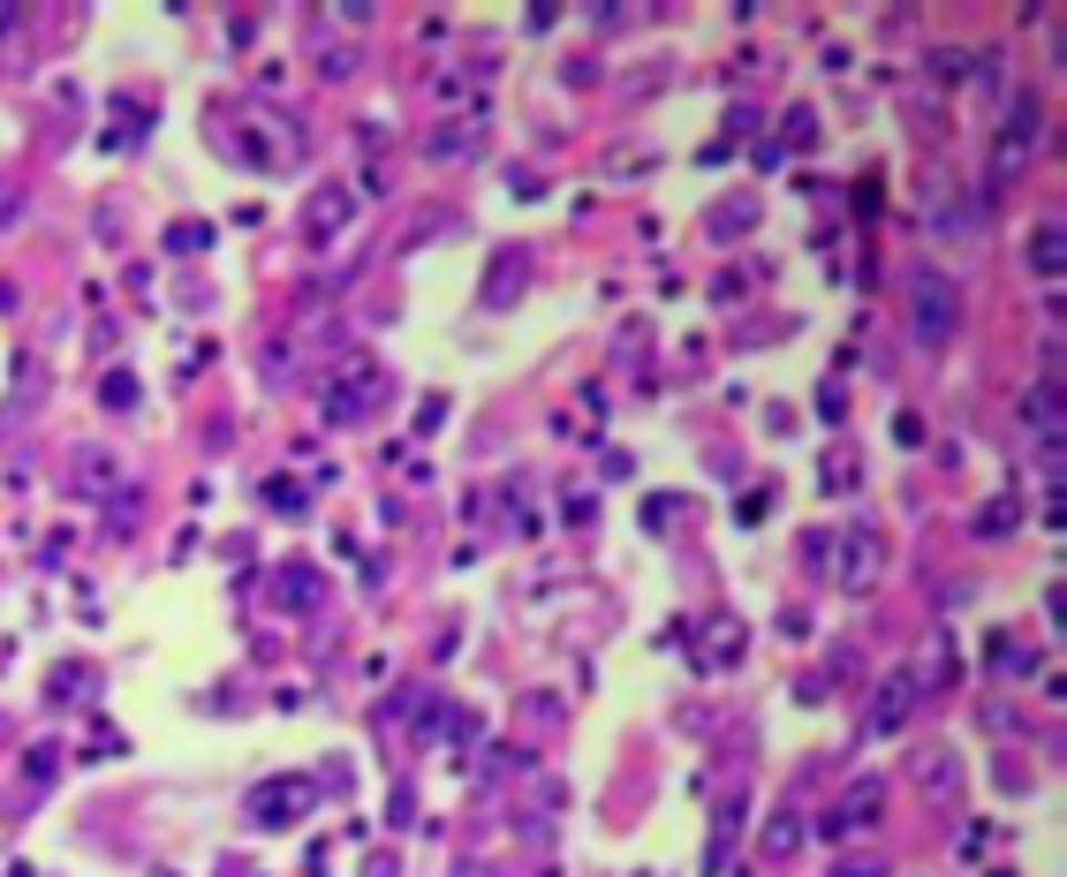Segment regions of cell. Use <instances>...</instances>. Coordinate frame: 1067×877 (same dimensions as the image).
Segmentation results:
<instances>
[{
	"label": "cell",
	"instance_id": "cell-1",
	"mask_svg": "<svg viewBox=\"0 0 1067 877\" xmlns=\"http://www.w3.org/2000/svg\"><path fill=\"white\" fill-rule=\"evenodd\" d=\"M908 326H916L924 348H946L954 326H962V288H954L946 273H916V281H908Z\"/></svg>",
	"mask_w": 1067,
	"mask_h": 877
},
{
	"label": "cell",
	"instance_id": "cell-2",
	"mask_svg": "<svg viewBox=\"0 0 1067 877\" xmlns=\"http://www.w3.org/2000/svg\"><path fill=\"white\" fill-rule=\"evenodd\" d=\"M1037 122H1045V114H1037V99H1015V114H1007V129H999V182H1015V174H1023V160H1029V144H1037Z\"/></svg>",
	"mask_w": 1067,
	"mask_h": 877
},
{
	"label": "cell",
	"instance_id": "cell-3",
	"mask_svg": "<svg viewBox=\"0 0 1067 877\" xmlns=\"http://www.w3.org/2000/svg\"><path fill=\"white\" fill-rule=\"evenodd\" d=\"M296 809H311V779H265L251 794V817L257 825H288Z\"/></svg>",
	"mask_w": 1067,
	"mask_h": 877
},
{
	"label": "cell",
	"instance_id": "cell-4",
	"mask_svg": "<svg viewBox=\"0 0 1067 877\" xmlns=\"http://www.w3.org/2000/svg\"><path fill=\"white\" fill-rule=\"evenodd\" d=\"M878 568H886V544L871 538V530H848V544H841V583L871 590V583H878Z\"/></svg>",
	"mask_w": 1067,
	"mask_h": 877
},
{
	"label": "cell",
	"instance_id": "cell-5",
	"mask_svg": "<svg viewBox=\"0 0 1067 877\" xmlns=\"http://www.w3.org/2000/svg\"><path fill=\"white\" fill-rule=\"evenodd\" d=\"M522 281H530V251H522V243H508V251L485 265V303H515V295H522Z\"/></svg>",
	"mask_w": 1067,
	"mask_h": 877
},
{
	"label": "cell",
	"instance_id": "cell-6",
	"mask_svg": "<svg viewBox=\"0 0 1067 877\" xmlns=\"http://www.w3.org/2000/svg\"><path fill=\"white\" fill-rule=\"evenodd\" d=\"M908 696H916V666H901L886 689H878V704H871V734H894L901 711H908Z\"/></svg>",
	"mask_w": 1067,
	"mask_h": 877
},
{
	"label": "cell",
	"instance_id": "cell-7",
	"mask_svg": "<svg viewBox=\"0 0 1067 877\" xmlns=\"http://www.w3.org/2000/svg\"><path fill=\"white\" fill-rule=\"evenodd\" d=\"M372 386H379V378H372V364H348V378L334 386V394H326V417H334V424H348V417H356V401H364Z\"/></svg>",
	"mask_w": 1067,
	"mask_h": 877
},
{
	"label": "cell",
	"instance_id": "cell-8",
	"mask_svg": "<svg viewBox=\"0 0 1067 877\" xmlns=\"http://www.w3.org/2000/svg\"><path fill=\"white\" fill-rule=\"evenodd\" d=\"M1023 417H1029V431H1045V447H1060V386H1037L1023 401Z\"/></svg>",
	"mask_w": 1067,
	"mask_h": 877
},
{
	"label": "cell",
	"instance_id": "cell-9",
	"mask_svg": "<svg viewBox=\"0 0 1067 877\" xmlns=\"http://www.w3.org/2000/svg\"><path fill=\"white\" fill-rule=\"evenodd\" d=\"M477 144H485V129H477V122H463V129H431V136H425L431 160H470Z\"/></svg>",
	"mask_w": 1067,
	"mask_h": 877
},
{
	"label": "cell",
	"instance_id": "cell-10",
	"mask_svg": "<svg viewBox=\"0 0 1067 877\" xmlns=\"http://www.w3.org/2000/svg\"><path fill=\"white\" fill-rule=\"evenodd\" d=\"M871 817H878V779H863V787H855L848 802L833 809V833H848V825H871Z\"/></svg>",
	"mask_w": 1067,
	"mask_h": 877
},
{
	"label": "cell",
	"instance_id": "cell-11",
	"mask_svg": "<svg viewBox=\"0 0 1067 877\" xmlns=\"http://www.w3.org/2000/svg\"><path fill=\"white\" fill-rule=\"evenodd\" d=\"M1037 273H1045V281H1060V227H1053V220H1045V227H1037Z\"/></svg>",
	"mask_w": 1067,
	"mask_h": 877
},
{
	"label": "cell",
	"instance_id": "cell-12",
	"mask_svg": "<svg viewBox=\"0 0 1067 877\" xmlns=\"http://www.w3.org/2000/svg\"><path fill=\"white\" fill-rule=\"evenodd\" d=\"M311 212H318V227H311V235H334V227L348 220V197H342V190H318V205H311Z\"/></svg>",
	"mask_w": 1067,
	"mask_h": 877
},
{
	"label": "cell",
	"instance_id": "cell-13",
	"mask_svg": "<svg viewBox=\"0 0 1067 877\" xmlns=\"http://www.w3.org/2000/svg\"><path fill=\"white\" fill-rule=\"evenodd\" d=\"M924 772H932V794H954V772H962V764H954L946 749H932V756H924Z\"/></svg>",
	"mask_w": 1067,
	"mask_h": 877
},
{
	"label": "cell",
	"instance_id": "cell-14",
	"mask_svg": "<svg viewBox=\"0 0 1067 877\" xmlns=\"http://www.w3.org/2000/svg\"><path fill=\"white\" fill-rule=\"evenodd\" d=\"M99 394H106V409H136V378H106V386H99Z\"/></svg>",
	"mask_w": 1067,
	"mask_h": 877
},
{
	"label": "cell",
	"instance_id": "cell-15",
	"mask_svg": "<svg viewBox=\"0 0 1067 877\" xmlns=\"http://www.w3.org/2000/svg\"><path fill=\"white\" fill-rule=\"evenodd\" d=\"M795 833H803V825H795V817H780V825L765 833V855H787V847H795Z\"/></svg>",
	"mask_w": 1067,
	"mask_h": 877
},
{
	"label": "cell",
	"instance_id": "cell-16",
	"mask_svg": "<svg viewBox=\"0 0 1067 877\" xmlns=\"http://www.w3.org/2000/svg\"><path fill=\"white\" fill-rule=\"evenodd\" d=\"M1007 522H1015V507H1007V500L984 507V538H1007Z\"/></svg>",
	"mask_w": 1067,
	"mask_h": 877
},
{
	"label": "cell",
	"instance_id": "cell-17",
	"mask_svg": "<svg viewBox=\"0 0 1067 877\" xmlns=\"http://www.w3.org/2000/svg\"><path fill=\"white\" fill-rule=\"evenodd\" d=\"M841 877H886V863H841Z\"/></svg>",
	"mask_w": 1067,
	"mask_h": 877
},
{
	"label": "cell",
	"instance_id": "cell-18",
	"mask_svg": "<svg viewBox=\"0 0 1067 877\" xmlns=\"http://www.w3.org/2000/svg\"><path fill=\"white\" fill-rule=\"evenodd\" d=\"M364 877H394V855H372V863H364Z\"/></svg>",
	"mask_w": 1067,
	"mask_h": 877
},
{
	"label": "cell",
	"instance_id": "cell-19",
	"mask_svg": "<svg viewBox=\"0 0 1067 877\" xmlns=\"http://www.w3.org/2000/svg\"><path fill=\"white\" fill-rule=\"evenodd\" d=\"M0 31H8V8H0Z\"/></svg>",
	"mask_w": 1067,
	"mask_h": 877
}]
</instances>
